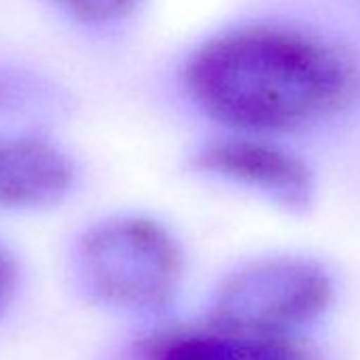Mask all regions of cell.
Returning a JSON list of instances; mask_svg holds the SVG:
<instances>
[{
	"mask_svg": "<svg viewBox=\"0 0 360 360\" xmlns=\"http://www.w3.org/2000/svg\"><path fill=\"white\" fill-rule=\"evenodd\" d=\"M15 288V267L13 261L9 259V255L0 248V309H3Z\"/></svg>",
	"mask_w": 360,
	"mask_h": 360,
	"instance_id": "cell-8",
	"label": "cell"
},
{
	"mask_svg": "<svg viewBox=\"0 0 360 360\" xmlns=\"http://www.w3.org/2000/svg\"><path fill=\"white\" fill-rule=\"evenodd\" d=\"M81 274L91 292L123 309L165 307L183 278V255L165 227L142 217L94 225L79 246Z\"/></svg>",
	"mask_w": 360,
	"mask_h": 360,
	"instance_id": "cell-2",
	"label": "cell"
},
{
	"mask_svg": "<svg viewBox=\"0 0 360 360\" xmlns=\"http://www.w3.org/2000/svg\"><path fill=\"white\" fill-rule=\"evenodd\" d=\"M72 185L70 161L37 138L0 136V208L56 204Z\"/></svg>",
	"mask_w": 360,
	"mask_h": 360,
	"instance_id": "cell-6",
	"label": "cell"
},
{
	"mask_svg": "<svg viewBox=\"0 0 360 360\" xmlns=\"http://www.w3.org/2000/svg\"><path fill=\"white\" fill-rule=\"evenodd\" d=\"M330 297V278L318 263L297 257L261 259L221 284L210 322L263 335H292L297 326L316 320Z\"/></svg>",
	"mask_w": 360,
	"mask_h": 360,
	"instance_id": "cell-3",
	"label": "cell"
},
{
	"mask_svg": "<svg viewBox=\"0 0 360 360\" xmlns=\"http://www.w3.org/2000/svg\"><path fill=\"white\" fill-rule=\"evenodd\" d=\"M138 360H320L295 335H263L223 326H174L150 333L138 345Z\"/></svg>",
	"mask_w": 360,
	"mask_h": 360,
	"instance_id": "cell-5",
	"label": "cell"
},
{
	"mask_svg": "<svg viewBox=\"0 0 360 360\" xmlns=\"http://www.w3.org/2000/svg\"><path fill=\"white\" fill-rule=\"evenodd\" d=\"M64 7L83 22H112L129 13L136 0H62Z\"/></svg>",
	"mask_w": 360,
	"mask_h": 360,
	"instance_id": "cell-7",
	"label": "cell"
},
{
	"mask_svg": "<svg viewBox=\"0 0 360 360\" xmlns=\"http://www.w3.org/2000/svg\"><path fill=\"white\" fill-rule=\"evenodd\" d=\"M198 106L244 131H286L343 108L356 64L330 43L282 26H244L206 41L187 62Z\"/></svg>",
	"mask_w": 360,
	"mask_h": 360,
	"instance_id": "cell-1",
	"label": "cell"
},
{
	"mask_svg": "<svg viewBox=\"0 0 360 360\" xmlns=\"http://www.w3.org/2000/svg\"><path fill=\"white\" fill-rule=\"evenodd\" d=\"M198 165L290 210L307 208L314 198L309 167L297 155L265 140L229 138L212 142L198 155Z\"/></svg>",
	"mask_w": 360,
	"mask_h": 360,
	"instance_id": "cell-4",
	"label": "cell"
}]
</instances>
